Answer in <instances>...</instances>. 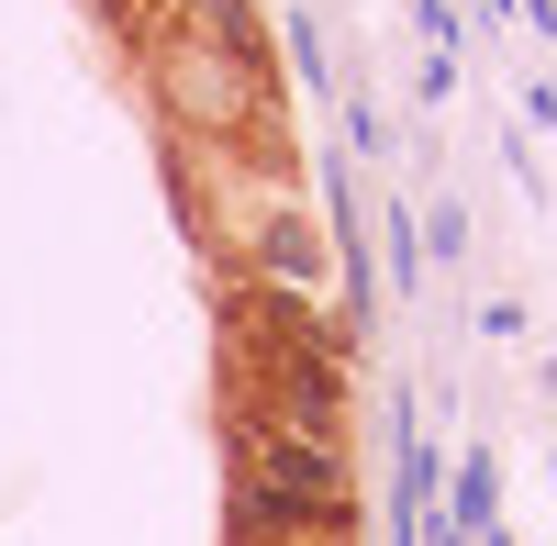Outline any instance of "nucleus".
<instances>
[{
  "instance_id": "obj_2",
  "label": "nucleus",
  "mask_w": 557,
  "mask_h": 546,
  "mask_svg": "<svg viewBox=\"0 0 557 546\" xmlns=\"http://www.w3.org/2000/svg\"><path fill=\"white\" fill-rule=\"evenodd\" d=\"M357 480L335 435H278V424H235V524H346Z\"/></svg>"
},
{
  "instance_id": "obj_3",
  "label": "nucleus",
  "mask_w": 557,
  "mask_h": 546,
  "mask_svg": "<svg viewBox=\"0 0 557 546\" xmlns=\"http://www.w3.org/2000/svg\"><path fill=\"white\" fill-rule=\"evenodd\" d=\"M257 280H268V290H290V301H301V290H323V235H312L290 201L257 223Z\"/></svg>"
},
{
  "instance_id": "obj_1",
  "label": "nucleus",
  "mask_w": 557,
  "mask_h": 546,
  "mask_svg": "<svg viewBox=\"0 0 557 546\" xmlns=\"http://www.w3.org/2000/svg\"><path fill=\"white\" fill-rule=\"evenodd\" d=\"M157 89L212 146H268V57H257L235 0H190V12L157 34Z\"/></svg>"
},
{
  "instance_id": "obj_4",
  "label": "nucleus",
  "mask_w": 557,
  "mask_h": 546,
  "mask_svg": "<svg viewBox=\"0 0 557 546\" xmlns=\"http://www.w3.org/2000/svg\"><path fill=\"white\" fill-rule=\"evenodd\" d=\"M235 546H346V524H235Z\"/></svg>"
}]
</instances>
